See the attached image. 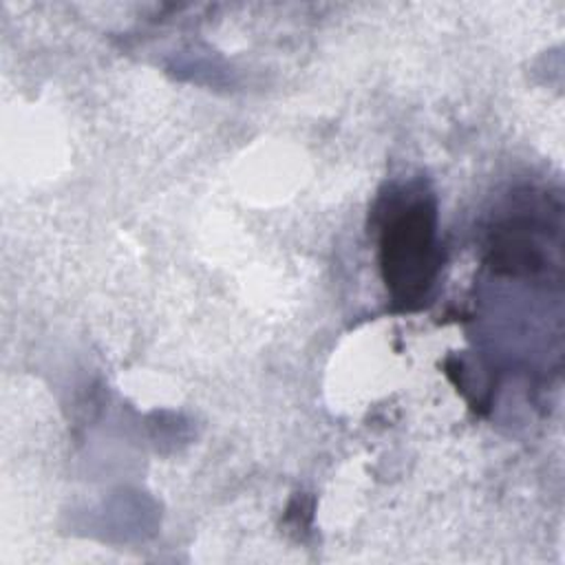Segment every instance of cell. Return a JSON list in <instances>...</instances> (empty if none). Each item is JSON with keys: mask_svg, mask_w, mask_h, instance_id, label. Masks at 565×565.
Returning <instances> with one entry per match:
<instances>
[{"mask_svg": "<svg viewBox=\"0 0 565 565\" xmlns=\"http://www.w3.org/2000/svg\"><path fill=\"white\" fill-rule=\"evenodd\" d=\"M386 285L402 300L419 296L433 276V212L415 203L386 227L382 243Z\"/></svg>", "mask_w": 565, "mask_h": 565, "instance_id": "1", "label": "cell"}]
</instances>
